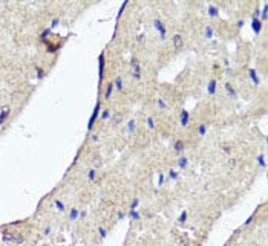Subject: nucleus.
<instances>
[{
	"instance_id": "obj_10",
	"label": "nucleus",
	"mask_w": 268,
	"mask_h": 246,
	"mask_svg": "<svg viewBox=\"0 0 268 246\" xmlns=\"http://www.w3.org/2000/svg\"><path fill=\"white\" fill-rule=\"evenodd\" d=\"M104 54H100V58H98V66H100V72H98V75H100V80H103V77H104Z\"/></svg>"
},
{
	"instance_id": "obj_8",
	"label": "nucleus",
	"mask_w": 268,
	"mask_h": 246,
	"mask_svg": "<svg viewBox=\"0 0 268 246\" xmlns=\"http://www.w3.org/2000/svg\"><path fill=\"white\" fill-rule=\"evenodd\" d=\"M216 86H218L216 80H210L208 84H207V93H208V95H214V93H216V89H218Z\"/></svg>"
},
{
	"instance_id": "obj_31",
	"label": "nucleus",
	"mask_w": 268,
	"mask_h": 246,
	"mask_svg": "<svg viewBox=\"0 0 268 246\" xmlns=\"http://www.w3.org/2000/svg\"><path fill=\"white\" fill-rule=\"evenodd\" d=\"M49 34H51V29H49V26H48V28H44V29L42 31V34H40V38H42V40H46V37L49 35Z\"/></svg>"
},
{
	"instance_id": "obj_42",
	"label": "nucleus",
	"mask_w": 268,
	"mask_h": 246,
	"mask_svg": "<svg viewBox=\"0 0 268 246\" xmlns=\"http://www.w3.org/2000/svg\"><path fill=\"white\" fill-rule=\"evenodd\" d=\"M87 216V211L86 210H81L80 211V216H78V219H84V217Z\"/></svg>"
},
{
	"instance_id": "obj_40",
	"label": "nucleus",
	"mask_w": 268,
	"mask_h": 246,
	"mask_svg": "<svg viewBox=\"0 0 268 246\" xmlns=\"http://www.w3.org/2000/svg\"><path fill=\"white\" fill-rule=\"evenodd\" d=\"M51 232H52V228L51 226H46V228L43 229V235H49Z\"/></svg>"
},
{
	"instance_id": "obj_6",
	"label": "nucleus",
	"mask_w": 268,
	"mask_h": 246,
	"mask_svg": "<svg viewBox=\"0 0 268 246\" xmlns=\"http://www.w3.org/2000/svg\"><path fill=\"white\" fill-rule=\"evenodd\" d=\"M251 26H253V31L256 32V34H259V32L262 31L263 23L261 22V18H253V20H251Z\"/></svg>"
},
{
	"instance_id": "obj_17",
	"label": "nucleus",
	"mask_w": 268,
	"mask_h": 246,
	"mask_svg": "<svg viewBox=\"0 0 268 246\" xmlns=\"http://www.w3.org/2000/svg\"><path fill=\"white\" fill-rule=\"evenodd\" d=\"M225 90H227V93H228L231 98H236V96H238L236 90H234V87H233V86H231L230 83H225Z\"/></svg>"
},
{
	"instance_id": "obj_13",
	"label": "nucleus",
	"mask_w": 268,
	"mask_h": 246,
	"mask_svg": "<svg viewBox=\"0 0 268 246\" xmlns=\"http://www.w3.org/2000/svg\"><path fill=\"white\" fill-rule=\"evenodd\" d=\"M113 90H115V87H113V83H109V84L106 86V92H104V100H111Z\"/></svg>"
},
{
	"instance_id": "obj_18",
	"label": "nucleus",
	"mask_w": 268,
	"mask_h": 246,
	"mask_svg": "<svg viewBox=\"0 0 268 246\" xmlns=\"http://www.w3.org/2000/svg\"><path fill=\"white\" fill-rule=\"evenodd\" d=\"M213 35H214L213 26H205V29H204V38H213Z\"/></svg>"
},
{
	"instance_id": "obj_32",
	"label": "nucleus",
	"mask_w": 268,
	"mask_h": 246,
	"mask_svg": "<svg viewBox=\"0 0 268 246\" xmlns=\"http://www.w3.org/2000/svg\"><path fill=\"white\" fill-rule=\"evenodd\" d=\"M187 217H189V212H187V211H182L181 216H179V219H178V222H179V223H184L185 220H187Z\"/></svg>"
},
{
	"instance_id": "obj_9",
	"label": "nucleus",
	"mask_w": 268,
	"mask_h": 246,
	"mask_svg": "<svg viewBox=\"0 0 268 246\" xmlns=\"http://www.w3.org/2000/svg\"><path fill=\"white\" fill-rule=\"evenodd\" d=\"M248 73H250V80L253 81V84H256V86H257L259 83H261V78H259V77H257V72H256V69L250 67V69H248Z\"/></svg>"
},
{
	"instance_id": "obj_16",
	"label": "nucleus",
	"mask_w": 268,
	"mask_h": 246,
	"mask_svg": "<svg viewBox=\"0 0 268 246\" xmlns=\"http://www.w3.org/2000/svg\"><path fill=\"white\" fill-rule=\"evenodd\" d=\"M113 87H115L116 90H123L124 89V81L121 77H116L115 81H113Z\"/></svg>"
},
{
	"instance_id": "obj_21",
	"label": "nucleus",
	"mask_w": 268,
	"mask_h": 246,
	"mask_svg": "<svg viewBox=\"0 0 268 246\" xmlns=\"http://www.w3.org/2000/svg\"><path fill=\"white\" fill-rule=\"evenodd\" d=\"M130 66H132V69H133V72H140V73H141V66H140V61H138L136 58H132V61H130Z\"/></svg>"
},
{
	"instance_id": "obj_29",
	"label": "nucleus",
	"mask_w": 268,
	"mask_h": 246,
	"mask_svg": "<svg viewBox=\"0 0 268 246\" xmlns=\"http://www.w3.org/2000/svg\"><path fill=\"white\" fill-rule=\"evenodd\" d=\"M169 179L170 180H178L179 179V173L176 170H169Z\"/></svg>"
},
{
	"instance_id": "obj_35",
	"label": "nucleus",
	"mask_w": 268,
	"mask_h": 246,
	"mask_svg": "<svg viewBox=\"0 0 268 246\" xmlns=\"http://www.w3.org/2000/svg\"><path fill=\"white\" fill-rule=\"evenodd\" d=\"M58 23H60V18H58V17H54V18H52V22H51V26H49V29L52 31V29H54V28H57V26H58Z\"/></svg>"
},
{
	"instance_id": "obj_43",
	"label": "nucleus",
	"mask_w": 268,
	"mask_h": 246,
	"mask_svg": "<svg viewBox=\"0 0 268 246\" xmlns=\"http://www.w3.org/2000/svg\"><path fill=\"white\" fill-rule=\"evenodd\" d=\"M261 17V11L259 9H254V12H253V18H259Z\"/></svg>"
},
{
	"instance_id": "obj_20",
	"label": "nucleus",
	"mask_w": 268,
	"mask_h": 246,
	"mask_svg": "<svg viewBox=\"0 0 268 246\" xmlns=\"http://www.w3.org/2000/svg\"><path fill=\"white\" fill-rule=\"evenodd\" d=\"M189 158H185V156H182V158H179L178 159V165H179V168H182V170H184V168H187L189 167Z\"/></svg>"
},
{
	"instance_id": "obj_46",
	"label": "nucleus",
	"mask_w": 268,
	"mask_h": 246,
	"mask_svg": "<svg viewBox=\"0 0 268 246\" xmlns=\"http://www.w3.org/2000/svg\"><path fill=\"white\" fill-rule=\"evenodd\" d=\"M222 148H224V151H225V153H230V151H231L230 145H224V147H222Z\"/></svg>"
},
{
	"instance_id": "obj_37",
	"label": "nucleus",
	"mask_w": 268,
	"mask_h": 246,
	"mask_svg": "<svg viewBox=\"0 0 268 246\" xmlns=\"http://www.w3.org/2000/svg\"><path fill=\"white\" fill-rule=\"evenodd\" d=\"M164 173H159V176H158V185H159V187H162V185H164Z\"/></svg>"
},
{
	"instance_id": "obj_44",
	"label": "nucleus",
	"mask_w": 268,
	"mask_h": 246,
	"mask_svg": "<svg viewBox=\"0 0 268 246\" xmlns=\"http://www.w3.org/2000/svg\"><path fill=\"white\" fill-rule=\"evenodd\" d=\"M244 23H245V22H244V20L241 18V20H238V22H236V26L239 28V29H241V28L244 26Z\"/></svg>"
},
{
	"instance_id": "obj_7",
	"label": "nucleus",
	"mask_w": 268,
	"mask_h": 246,
	"mask_svg": "<svg viewBox=\"0 0 268 246\" xmlns=\"http://www.w3.org/2000/svg\"><path fill=\"white\" fill-rule=\"evenodd\" d=\"M207 132H208V125L205 124V122H201L199 125H198V129H196V133H198V136H201V138H204Z\"/></svg>"
},
{
	"instance_id": "obj_39",
	"label": "nucleus",
	"mask_w": 268,
	"mask_h": 246,
	"mask_svg": "<svg viewBox=\"0 0 268 246\" xmlns=\"http://www.w3.org/2000/svg\"><path fill=\"white\" fill-rule=\"evenodd\" d=\"M132 78L136 80V81H140L141 80V73L140 72H132Z\"/></svg>"
},
{
	"instance_id": "obj_38",
	"label": "nucleus",
	"mask_w": 268,
	"mask_h": 246,
	"mask_svg": "<svg viewBox=\"0 0 268 246\" xmlns=\"http://www.w3.org/2000/svg\"><path fill=\"white\" fill-rule=\"evenodd\" d=\"M253 219H254V216H250L248 219H247V222H244V225H242V226L245 228V226H248V225H251V222H253Z\"/></svg>"
},
{
	"instance_id": "obj_23",
	"label": "nucleus",
	"mask_w": 268,
	"mask_h": 246,
	"mask_svg": "<svg viewBox=\"0 0 268 246\" xmlns=\"http://www.w3.org/2000/svg\"><path fill=\"white\" fill-rule=\"evenodd\" d=\"M156 106L159 107V110H167V109H169L167 102L162 100V98H156Z\"/></svg>"
},
{
	"instance_id": "obj_25",
	"label": "nucleus",
	"mask_w": 268,
	"mask_h": 246,
	"mask_svg": "<svg viewBox=\"0 0 268 246\" xmlns=\"http://www.w3.org/2000/svg\"><path fill=\"white\" fill-rule=\"evenodd\" d=\"M135 129H136V121L135 119H130L127 122V132H129V135H132L133 132H135Z\"/></svg>"
},
{
	"instance_id": "obj_19",
	"label": "nucleus",
	"mask_w": 268,
	"mask_h": 246,
	"mask_svg": "<svg viewBox=\"0 0 268 246\" xmlns=\"http://www.w3.org/2000/svg\"><path fill=\"white\" fill-rule=\"evenodd\" d=\"M54 205H55L57 211H60V212H64V211H66V206H64V203H63L60 199H55V200H54Z\"/></svg>"
},
{
	"instance_id": "obj_36",
	"label": "nucleus",
	"mask_w": 268,
	"mask_h": 246,
	"mask_svg": "<svg viewBox=\"0 0 268 246\" xmlns=\"http://www.w3.org/2000/svg\"><path fill=\"white\" fill-rule=\"evenodd\" d=\"M138 205H140V199L135 197V199L132 200V203H130V210H136V206H138Z\"/></svg>"
},
{
	"instance_id": "obj_22",
	"label": "nucleus",
	"mask_w": 268,
	"mask_h": 246,
	"mask_svg": "<svg viewBox=\"0 0 268 246\" xmlns=\"http://www.w3.org/2000/svg\"><path fill=\"white\" fill-rule=\"evenodd\" d=\"M127 216H129V219L130 220H140V212H138L136 210H129V212H127Z\"/></svg>"
},
{
	"instance_id": "obj_12",
	"label": "nucleus",
	"mask_w": 268,
	"mask_h": 246,
	"mask_svg": "<svg viewBox=\"0 0 268 246\" xmlns=\"http://www.w3.org/2000/svg\"><path fill=\"white\" fill-rule=\"evenodd\" d=\"M207 12H208L210 17H218V15H219V8L214 6V5H208V8H207Z\"/></svg>"
},
{
	"instance_id": "obj_48",
	"label": "nucleus",
	"mask_w": 268,
	"mask_h": 246,
	"mask_svg": "<svg viewBox=\"0 0 268 246\" xmlns=\"http://www.w3.org/2000/svg\"><path fill=\"white\" fill-rule=\"evenodd\" d=\"M121 119V115H116V116H115V122H118Z\"/></svg>"
},
{
	"instance_id": "obj_3",
	"label": "nucleus",
	"mask_w": 268,
	"mask_h": 246,
	"mask_svg": "<svg viewBox=\"0 0 268 246\" xmlns=\"http://www.w3.org/2000/svg\"><path fill=\"white\" fill-rule=\"evenodd\" d=\"M153 26H155V29L159 32L161 40H165V37H167V28H165L164 22H162L161 18H155L153 20Z\"/></svg>"
},
{
	"instance_id": "obj_27",
	"label": "nucleus",
	"mask_w": 268,
	"mask_h": 246,
	"mask_svg": "<svg viewBox=\"0 0 268 246\" xmlns=\"http://www.w3.org/2000/svg\"><path fill=\"white\" fill-rule=\"evenodd\" d=\"M97 174H98V173H97L95 168H91V170L87 171V179L91 180V182H94V180L97 179Z\"/></svg>"
},
{
	"instance_id": "obj_47",
	"label": "nucleus",
	"mask_w": 268,
	"mask_h": 246,
	"mask_svg": "<svg viewBox=\"0 0 268 246\" xmlns=\"http://www.w3.org/2000/svg\"><path fill=\"white\" fill-rule=\"evenodd\" d=\"M98 135H92V141H94V142H97V141H98Z\"/></svg>"
},
{
	"instance_id": "obj_45",
	"label": "nucleus",
	"mask_w": 268,
	"mask_h": 246,
	"mask_svg": "<svg viewBox=\"0 0 268 246\" xmlns=\"http://www.w3.org/2000/svg\"><path fill=\"white\" fill-rule=\"evenodd\" d=\"M236 164H238V162H236V159H230L228 165H230V167H236Z\"/></svg>"
},
{
	"instance_id": "obj_14",
	"label": "nucleus",
	"mask_w": 268,
	"mask_h": 246,
	"mask_svg": "<svg viewBox=\"0 0 268 246\" xmlns=\"http://www.w3.org/2000/svg\"><path fill=\"white\" fill-rule=\"evenodd\" d=\"M78 216H80L78 208H71V211H69V219H71L72 222H75V220H78Z\"/></svg>"
},
{
	"instance_id": "obj_1",
	"label": "nucleus",
	"mask_w": 268,
	"mask_h": 246,
	"mask_svg": "<svg viewBox=\"0 0 268 246\" xmlns=\"http://www.w3.org/2000/svg\"><path fill=\"white\" fill-rule=\"evenodd\" d=\"M2 240L5 241V243H15V245H20L25 241L22 235L19 234H14V232H3L2 234Z\"/></svg>"
},
{
	"instance_id": "obj_28",
	"label": "nucleus",
	"mask_w": 268,
	"mask_h": 246,
	"mask_svg": "<svg viewBox=\"0 0 268 246\" xmlns=\"http://www.w3.org/2000/svg\"><path fill=\"white\" fill-rule=\"evenodd\" d=\"M256 161L259 162V165H261L262 168H265V167H267V161H265V154H263V153H262V154H259V156L256 158Z\"/></svg>"
},
{
	"instance_id": "obj_41",
	"label": "nucleus",
	"mask_w": 268,
	"mask_h": 246,
	"mask_svg": "<svg viewBox=\"0 0 268 246\" xmlns=\"http://www.w3.org/2000/svg\"><path fill=\"white\" fill-rule=\"evenodd\" d=\"M124 217H126V214H124L123 211H118V212H116V219H118V220H123Z\"/></svg>"
},
{
	"instance_id": "obj_26",
	"label": "nucleus",
	"mask_w": 268,
	"mask_h": 246,
	"mask_svg": "<svg viewBox=\"0 0 268 246\" xmlns=\"http://www.w3.org/2000/svg\"><path fill=\"white\" fill-rule=\"evenodd\" d=\"M146 125H147L150 130H153V129L156 127V124H155V119H153L152 116H147V118H146Z\"/></svg>"
},
{
	"instance_id": "obj_33",
	"label": "nucleus",
	"mask_w": 268,
	"mask_h": 246,
	"mask_svg": "<svg viewBox=\"0 0 268 246\" xmlns=\"http://www.w3.org/2000/svg\"><path fill=\"white\" fill-rule=\"evenodd\" d=\"M98 234H100L101 239H106V237H107V229L103 228V226H100L98 228Z\"/></svg>"
},
{
	"instance_id": "obj_5",
	"label": "nucleus",
	"mask_w": 268,
	"mask_h": 246,
	"mask_svg": "<svg viewBox=\"0 0 268 246\" xmlns=\"http://www.w3.org/2000/svg\"><path fill=\"white\" fill-rule=\"evenodd\" d=\"M172 43H173V47L176 49V51H179V49L182 47V44H184V38H182V35L176 34V35H173Z\"/></svg>"
},
{
	"instance_id": "obj_11",
	"label": "nucleus",
	"mask_w": 268,
	"mask_h": 246,
	"mask_svg": "<svg viewBox=\"0 0 268 246\" xmlns=\"http://www.w3.org/2000/svg\"><path fill=\"white\" fill-rule=\"evenodd\" d=\"M173 148H175V153H182V151H184V148H185V144H184V141H181V139H178V141L175 142Z\"/></svg>"
},
{
	"instance_id": "obj_2",
	"label": "nucleus",
	"mask_w": 268,
	"mask_h": 246,
	"mask_svg": "<svg viewBox=\"0 0 268 246\" xmlns=\"http://www.w3.org/2000/svg\"><path fill=\"white\" fill-rule=\"evenodd\" d=\"M100 112H101V101L98 100V101H97V104H95V107H94V112H92L91 118H89V124H87V130H89V132L94 129V124H95L97 118H98Z\"/></svg>"
},
{
	"instance_id": "obj_4",
	"label": "nucleus",
	"mask_w": 268,
	"mask_h": 246,
	"mask_svg": "<svg viewBox=\"0 0 268 246\" xmlns=\"http://www.w3.org/2000/svg\"><path fill=\"white\" fill-rule=\"evenodd\" d=\"M189 122H190V113L184 109V110L181 112V115H179V124H181L182 127H187Z\"/></svg>"
},
{
	"instance_id": "obj_24",
	"label": "nucleus",
	"mask_w": 268,
	"mask_h": 246,
	"mask_svg": "<svg viewBox=\"0 0 268 246\" xmlns=\"http://www.w3.org/2000/svg\"><path fill=\"white\" fill-rule=\"evenodd\" d=\"M8 116H9V109L5 107V109L2 110V113H0V125H2L3 122H5V119H6Z\"/></svg>"
},
{
	"instance_id": "obj_30",
	"label": "nucleus",
	"mask_w": 268,
	"mask_h": 246,
	"mask_svg": "<svg viewBox=\"0 0 268 246\" xmlns=\"http://www.w3.org/2000/svg\"><path fill=\"white\" fill-rule=\"evenodd\" d=\"M35 72H37V77H38V80H43V78H44V75H46V72H44V71H43V69L40 67V66H37V67H35Z\"/></svg>"
},
{
	"instance_id": "obj_34",
	"label": "nucleus",
	"mask_w": 268,
	"mask_h": 246,
	"mask_svg": "<svg viewBox=\"0 0 268 246\" xmlns=\"http://www.w3.org/2000/svg\"><path fill=\"white\" fill-rule=\"evenodd\" d=\"M262 20H267L268 18V5H263V9H262V14H261ZM261 20V22H262Z\"/></svg>"
},
{
	"instance_id": "obj_15",
	"label": "nucleus",
	"mask_w": 268,
	"mask_h": 246,
	"mask_svg": "<svg viewBox=\"0 0 268 246\" xmlns=\"http://www.w3.org/2000/svg\"><path fill=\"white\" fill-rule=\"evenodd\" d=\"M100 118H101V121H107L109 118H112V112H111V109H104V110H101V112H100Z\"/></svg>"
}]
</instances>
